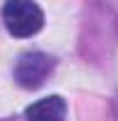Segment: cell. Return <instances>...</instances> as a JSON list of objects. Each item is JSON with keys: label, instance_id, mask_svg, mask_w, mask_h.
<instances>
[{"label": "cell", "instance_id": "obj_2", "mask_svg": "<svg viewBox=\"0 0 118 121\" xmlns=\"http://www.w3.org/2000/svg\"><path fill=\"white\" fill-rule=\"evenodd\" d=\"M56 68V58L44 51H23L14 63L12 77L14 82L26 91H37L46 84Z\"/></svg>", "mask_w": 118, "mask_h": 121}, {"label": "cell", "instance_id": "obj_1", "mask_svg": "<svg viewBox=\"0 0 118 121\" xmlns=\"http://www.w3.org/2000/svg\"><path fill=\"white\" fill-rule=\"evenodd\" d=\"M2 23L12 37H32L44 28V12L35 0H5Z\"/></svg>", "mask_w": 118, "mask_h": 121}, {"label": "cell", "instance_id": "obj_3", "mask_svg": "<svg viewBox=\"0 0 118 121\" xmlns=\"http://www.w3.org/2000/svg\"><path fill=\"white\" fill-rule=\"evenodd\" d=\"M23 117H26V121H65L67 103L63 95H46L26 107Z\"/></svg>", "mask_w": 118, "mask_h": 121}]
</instances>
